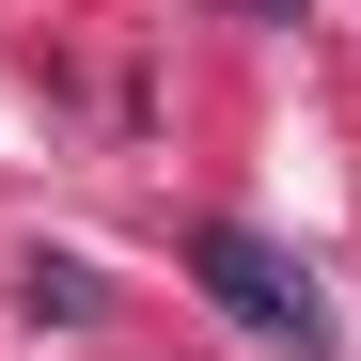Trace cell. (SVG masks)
I'll use <instances>...</instances> for the list:
<instances>
[{"instance_id":"3","label":"cell","mask_w":361,"mask_h":361,"mask_svg":"<svg viewBox=\"0 0 361 361\" xmlns=\"http://www.w3.org/2000/svg\"><path fill=\"white\" fill-rule=\"evenodd\" d=\"M252 16H298V0H252Z\"/></svg>"},{"instance_id":"1","label":"cell","mask_w":361,"mask_h":361,"mask_svg":"<svg viewBox=\"0 0 361 361\" xmlns=\"http://www.w3.org/2000/svg\"><path fill=\"white\" fill-rule=\"evenodd\" d=\"M189 267H204V298H220L235 330H267V345H298V361H330V298H314V267H298L283 235L204 220V235H189Z\"/></svg>"},{"instance_id":"2","label":"cell","mask_w":361,"mask_h":361,"mask_svg":"<svg viewBox=\"0 0 361 361\" xmlns=\"http://www.w3.org/2000/svg\"><path fill=\"white\" fill-rule=\"evenodd\" d=\"M16 298H32L47 330H79V314H94V267H79V252H32V283H16Z\"/></svg>"}]
</instances>
